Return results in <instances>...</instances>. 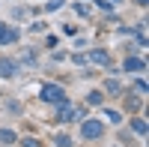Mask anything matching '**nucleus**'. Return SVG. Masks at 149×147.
Listing matches in <instances>:
<instances>
[{"mask_svg": "<svg viewBox=\"0 0 149 147\" xmlns=\"http://www.w3.org/2000/svg\"><path fill=\"white\" fill-rule=\"evenodd\" d=\"M39 99L48 102V105H63V102H69V99H66V90L60 87V84H42Z\"/></svg>", "mask_w": 149, "mask_h": 147, "instance_id": "1", "label": "nucleus"}, {"mask_svg": "<svg viewBox=\"0 0 149 147\" xmlns=\"http://www.w3.org/2000/svg\"><path fill=\"white\" fill-rule=\"evenodd\" d=\"M102 135H104V123H102V120H84V123H81V138L95 141Z\"/></svg>", "mask_w": 149, "mask_h": 147, "instance_id": "2", "label": "nucleus"}, {"mask_svg": "<svg viewBox=\"0 0 149 147\" xmlns=\"http://www.w3.org/2000/svg\"><path fill=\"white\" fill-rule=\"evenodd\" d=\"M0 78H18V63L15 60H6V57H0Z\"/></svg>", "mask_w": 149, "mask_h": 147, "instance_id": "3", "label": "nucleus"}, {"mask_svg": "<svg viewBox=\"0 0 149 147\" xmlns=\"http://www.w3.org/2000/svg\"><path fill=\"white\" fill-rule=\"evenodd\" d=\"M18 30L15 27H6V24H0V45H15L18 42Z\"/></svg>", "mask_w": 149, "mask_h": 147, "instance_id": "4", "label": "nucleus"}, {"mask_svg": "<svg viewBox=\"0 0 149 147\" xmlns=\"http://www.w3.org/2000/svg\"><path fill=\"white\" fill-rule=\"evenodd\" d=\"M122 69H125V72H143V69H146V63H143V57H125Z\"/></svg>", "mask_w": 149, "mask_h": 147, "instance_id": "5", "label": "nucleus"}, {"mask_svg": "<svg viewBox=\"0 0 149 147\" xmlns=\"http://www.w3.org/2000/svg\"><path fill=\"white\" fill-rule=\"evenodd\" d=\"M72 117H74V108H72L69 102H63V105H57V120H60V123H69Z\"/></svg>", "mask_w": 149, "mask_h": 147, "instance_id": "6", "label": "nucleus"}, {"mask_svg": "<svg viewBox=\"0 0 149 147\" xmlns=\"http://www.w3.org/2000/svg\"><path fill=\"white\" fill-rule=\"evenodd\" d=\"M90 60H93V63H98V66H107V63H110V57H107L104 48H93V51H90Z\"/></svg>", "mask_w": 149, "mask_h": 147, "instance_id": "7", "label": "nucleus"}, {"mask_svg": "<svg viewBox=\"0 0 149 147\" xmlns=\"http://www.w3.org/2000/svg\"><path fill=\"white\" fill-rule=\"evenodd\" d=\"M18 141V135L12 129H0V144H15Z\"/></svg>", "mask_w": 149, "mask_h": 147, "instance_id": "8", "label": "nucleus"}, {"mask_svg": "<svg viewBox=\"0 0 149 147\" xmlns=\"http://www.w3.org/2000/svg\"><path fill=\"white\" fill-rule=\"evenodd\" d=\"M131 129L137 132V135H146V129H149V126H146V120H143V117H134V120H131Z\"/></svg>", "mask_w": 149, "mask_h": 147, "instance_id": "9", "label": "nucleus"}, {"mask_svg": "<svg viewBox=\"0 0 149 147\" xmlns=\"http://www.w3.org/2000/svg\"><path fill=\"white\" fill-rule=\"evenodd\" d=\"M54 147H72V135H66V132L54 135Z\"/></svg>", "mask_w": 149, "mask_h": 147, "instance_id": "10", "label": "nucleus"}, {"mask_svg": "<svg viewBox=\"0 0 149 147\" xmlns=\"http://www.w3.org/2000/svg\"><path fill=\"white\" fill-rule=\"evenodd\" d=\"M104 90L116 96V93H122V84H119V81H113V78H110V81H104Z\"/></svg>", "mask_w": 149, "mask_h": 147, "instance_id": "11", "label": "nucleus"}, {"mask_svg": "<svg viewBox=\"0 0 149 147\" xmlns=\"http://www.w3.org/2000/svg\"><path fill=\"white\" fill-rule=\"evenodd\" d=\"M131 87H134V93H137L140 99H143V96H146V81H143V78H137V81L131 84Z\"/></svg>", "mask_w": 149, "mask_h": 147, "instance_id": "12", "label": "nucleus"}, {"mask_svg": "<svg viewBox=\"0 0 149 147\" xmlns=\"http://www.w3.org/2000/svg\"><path fill=\"white\" fill-rule=\"evenodd\" d=\"M102 99H104V96L98 93V90H93L90 96H86V105H102Z\"/></svg>", "mask_w": 149, "mask_h": 147, "instance_id": "13", "label": "nucleus"}, {"mask_svg": "<svg viewBox=\"0 0 149 147\" xmlns=\"http://www.w3.org/2000/svg\"><path fill=\"white\" fill-rule=\"evenodd\" d=\"M104 117L110 120V123H119V120H122V114H119V111H113V108H104Z\"/></svg>", "mask_w": 149, "mask_h": 147, "instance_id": "14", "label": "nucleus"}, {"mask_svg": "<svg viewBox=\"0 0 149 147\" xmlns=\"http://www.w3.org/2000/svg\"><path fill=\"white\" fill-rule=\"evenodd\" d=\"M63 3H66V0H48L45 9H48V12H57V9H63Z\"/></svg>", "mask_w": 149, "mask_h": 147, "instance_id": "15", "label": "nucleus"}, {"mask_svg": "<svg viewBox=\"0 0 149 147\" xmlns=\"http://www.w3.org/2000/svg\"><path fill=\"white\" fill-rule=\"evenodd\" d=\"M74 12H78V15H81V18H86V15H90V9H86L84 3H74Z\"/></svg>", "mask_w": 149, "mask_h": 147, "instance_id": "16", "label": "nucleus"}, {"mask_svg": "<svg viewBox=\"0 0 149 147\" xmlns=\"http://www.w3.org/2000/svg\"><path fill=\"white\" fill-rule=\"evenodd\" d=\"M30 30H33V33H45V30H48V24H45V21H36Z\"/></svg>", "mask_w": 149, "mask_h": 147, "instance_id": "17", "label": "nucleus"}, {"mask_svg": "<svg viewBox=\"0 0 149 147\" xmlns=\"http://www.w3.org/2000/svg\"><path fill=\"white\" fill-rule=\"evenodd\" d=\"M125 105H128V108H131V111H137V108H140V105H143V102H140V99H131V96H128V99H125Z\"/></svg>", "mask_w": 149, "mask_h": 147, "instance_id": "18", "label": "nucleus"}, {"mask_svg": "<svg viewBox=\"0 0 149 147\" xmlns=\"http://www.w3.org/2000/svg\"><path fill=\"white\" fill-rule=\"evenodd\" d=\"M21 147H42V144H39V138H24Z\"/></svg>", "mask_w": 149, "mask_h": 147, "instance_id": "19", "label": "nucleus"}, {"mask_svg": "<svg viewBox=\"0 0 149 147\" xmlns=\"http://www.w3.org/2000/svg\"><path fill=\"white\" fill-rule=\"evenodd\" d=\"M95 6H98V9H104V12H110V9H113V6L107 3V0H95Z\"/></svg>", "mask_w": 149, "mask_h": 147, "instance_id": "20", "label": "nucleus"}, {"mask_svg": "<svg viewBox=\"0 0 149 147\" xmlns=\"http://www.w3.org/2000/svg\"><path fill=\"white\" fill-rule=\"evenodd\" d=\"M107 3H110V6H116V3H122V0H107Z\"/></svg>", "mask_w": 149, "mask_h": 147, "instance_id": "21", "label": "nucleus"}]
</instances>
